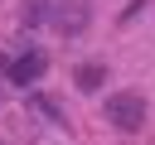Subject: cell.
Here are the masks:
<instances>
[{
    "label": "cell",
    "mask_w": 155,
    "mask_h": 145,
    "mask_svg": "<svg viewBox=\"0 0 155 145\" xmlns=\"http://www.w3.org/2000/svg\"><path fill=\"white\" fill-rule=\"evenodd\" d=\"M48 19V0H19V24H44Z\"/></svg>",
    "instance_id": "cell-5"
},
{
    "label": "cell",
    "mask_w": 155,
    "mask_h": 145,
    "mask_svg": "<svg viewBox=\"0 0 155 145\" xmlns=\"http://www.w3.org/2000/svg\"><path fill=\"white\" fill-rule=\"evenodd\" d=\"M102 82H107V68H102V63H82V68H78V87H82V92H92V87H102Z\"/></svg>",
    "instance_id": "cell-4"
},
{
    "label": "cell",
    "mask_w": 155,
    "mask_h": 145,
    "mask_svg": "<svg viewBox=\"0 0 155 145\" xmlns=\"http://www.w3.org/2000/svg\"><path fill=\"white\" fill-rule=\"evenodd\" d=\"M10 77H15L19 87H29L34 77H44V58H39V53H24V58H15V63H10Z\"/></svg>",
    "instance_id": "cell-3"
},
{
    "label": "cell",
    "mask_w": 155,
    "mask_h": 145,
    "mask_svg": "<svg viewBox=\"0 0 155 145\" xmlns=\"http://www.w3.org/2000/svg\"><path fill=\"white\" fill-rule=\"evenodd\" d=\"M102 111H107V121L116 130H140L145 126V97L140 92H111Z\"/></svg>",
    "instance_id": "cell-1"
},
{
    "label": "cell",
    "mask_w": 155,
    "mask_h": 145,
    "mask_svg": "<svg viewBox=\"0 0 155 145\" xmlns=\"http://www.w3.org/2000/svg\"><path fill=\"white\" fill-rule=\"evenodd\" d=\"M0 145H5V140H0Z\"/></svg>",
    "instance_id": "cell-6"
},
{
    "label": "cell",
    "mask_w": 155,
    "mask_h": 145,
    "mask_svg": "<svg viewBox=\"0 0 155 145\" xmlns=\"http://www.w3.org/2000/svg\"><path fill=\"white\" fill-rule=\"evenodd\" d=\"M58 10H63V14H53V24H58L63 34H78V29L87 24V5H82V0H68V5H58Z\"/></svg>",
    "instance_id": "cell-2"
}]
</instances>
